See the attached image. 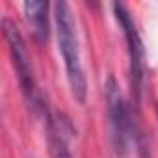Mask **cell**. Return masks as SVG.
Wrapping results in <instances>:
<instances>
[{
    "label": "cell",
    "instance_id": "1",
    "mask_svg": "<svg viewBox=\"0 0 158 158\" xmlns=\"http://www.w3.org/2000/svg\"><path fill=\"white\" fill-rule=\"evenodd\" d=\"M54 23H56V35H58V48L65 65V74L71 95L76 102L84 104L88 97V80L82 67V56L78 47V35H76V24L71 11V6L67 2H56L54 4Z\"/></svg>",
    "mask_w": 158,
    "mask_h": 158
},
{
    "label": "cell",
    "instance_id": "2",
    "mask_svg": "<svg viewBox=\"0 0 158 158\" xmlns=\"http://www.w3.org/2000/svg\"><path fill=\"white\" fill-rule=\"evenodd\" d=\"M2 34H4L6 45H8V50L11 56V63L15 67L17 80H19V86H21V91H23L26 102L32 106V110H43L45 104L39 101L30 54H28V48L24 45V39H23L19 28L10 19H2Z\"/></svg>",
    "mask_w": 158,
    "mask_h": 158
},
{
    "label": "cell",
    "instance_id": "3",
    "mask_svg": "<svg viewBox=\"0 0 158 158\" xmlns=\"http://www.w3.org/2000/svg\"><path fill=\"white\" fill-rule=\"evenodd\" d=\"M114 13L123 28L125 41H127V54H128V82H130V91L134 97L136 106L141 101L143 93V80H145V56H143V43L138 32V26L128 11V8L121 2L114 4Z\"/></svg>",
    "mask_w": 158,
    "mask_h": 158
},
{
    "label": "cell",
    "instance_id": "4",
    "mask_svg": "<svg viewBox=\"0 0 158 158\" xmlns=\"http://www.w3.org/2000/svg\"><path fill=\"white\" fill-rule=\"evenodd\" d=\"M106 104H108V117H110L114 147L119 154H125L128 141L134 139V143H136V136L132 134V117L123 102L119 86L112 74L106 80Z\"/></svg>",
    "mask_w": 158,
    "mask_h": 158
},
{
    "label": "cell",
    "instance_id": "5",
    "mask_svg": "<svg viewBox=\"0 0 158 158\" xmlns=\"http://www.w3.org/2000/svg\"><path fill=\"white\" fill-rule=\"evenodd\" d=\"M26 23L34 37L43 43L48 39V4L43 0H28L23 4Z\"/></svg>",
    "mask_w": 158,
    "mask_h": 158
},
{
    "label": "cell",
    "instance_id": "6",
    "mask_svg": "<svg viewBox=\"0 0 158 158\" xmlns=\"http://www.w3.org/2000/svg\"><path fill=\"white\" fill-rule=\"evenodd\" d=\"M45 119H47V136H48V145H50V154L52 158H73L71 149H69V138L67 132L61 125V119H56L45 106Z\"/></svg>",
    "mask_w": 158,
    "mask_h": 158
}]
</instances>
